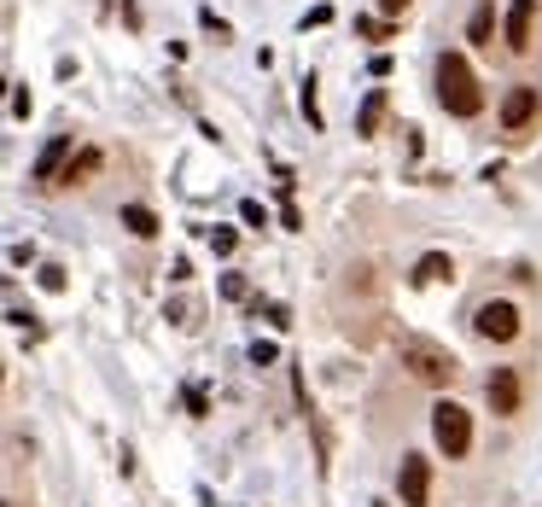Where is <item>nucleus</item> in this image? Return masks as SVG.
I'll return each instance as SVG.
<instances>
[{"instance_id": "obj_1", "label": "nucleus", "mask_w": 542, "mask_h": 507, "mask_svg": "<svg viewBox=\"0 0 542 507\" xmlns=\"http://www.w3.org/2000/svg\"><path fill=\"white\" fill-rule=\"evenodd\" d=\"M438 105L449 117H478L484 111V94H478V76L461 53H443L438 59Z\"/></svg>"}, {"instance_id": "obj_2", "label": "nucleus", "mask_w": 542, "mask_h": 507, "mask_svg": "<svg viewBox=\"0 0 542 507\" xmlns=\"http://www.w3.org/2000/svg\"><path fill=\"white\" fill-rule=\"evenodd\" d=\"M397 356H403V368L414 373L420 385H432V391H438V385H449V379L461 373V362H455L443 344H432V338H414V333L397 344Z\"/></svg>"}, {"instance_id": "obj_3", "label": "nucleus", "mask_w": 542, "mask_h": 507, "mask_svg": "<svg viewBox=\"0 0 542 507\" xmlns=\"http://www.w3.org/2000/svg\"><path fill=\"white\" fill-rule=\"evenodd\" d=\"M432 438H438V449L449 461H461V455L473 449V414L461 403H438L432 408Z\"/></svg>"}, {"instance_id": "obj_4", "label": "nucleus", "mask_w": 542, "mask_h": 507, "mask_svg": "<svg viewBox=\"0 0 542 507\" xmlns=\"http://www.w3.org/2000/svg\"><path fill=\"white\" fill-rule=\"evenodd\" d=\"M397 490H403V507H426V496H432V467H426V455H403Z\"/></svg>"}, {"instance_id": "obj_5", "label": "nucleus", "mask_w": 542, "mask_h": 507, "mask_svg": "<svg viewBox=\"0 0 542 507\" xmlns=\"http://www.w3.org/2000/svg\"><path fill=\"white\" fill-rule=\"evenodd\" d=\"M473 327L484 338H496V344H508V338L519 333V309H513V304H478Z\"/></svg>"}, {"instance_id": "obj_6", "label": "nucleus", "mask_w": 542, "mask_h": 507, "mask_svg": "<svg viewBox=\"0 0 542 507\" xmlns=\"http://www.w3.org/2000/svg\"><path fill=\"white\" fill-rule=\"evenodd\" d=\"M537 111H542V94H537V88H508V100H502V123H508L513 135H519V129H525Z\"/></svg>"}, {"instance_id": "obj_7", "label": "nucleus", "mask_w": 542, "mask_h": 507, "mask_svg": "<svg viewBox=\"0 0 542 507\" xmlns=\"http://www.w3.org/2000/svg\"><path fill=\"white\" fill-rule=\"evenodd\" d=\"M484 391H490V408H496V414H519V373L513 368H496Z\"/></svg>"}, {"instance_id": "obj_8", "label": "nucleus", "mask_w": 542, "mask_h": 507, "mask_svg": "<svg viewBox=\"0 0 542 507\" xmlns=\"http://www.w3.org/2000/svg\"><path fill=\"white\" fill-rule=\"evenodd\" d=\"M531 24H537V0H513V12H508V47L513 53L531 47Z\"/></svg>"}, {"instance_id": "obj_9", "label": "nucleus", "mask_w": 542, "mask_h": 507, "mask_svg": "<svg viewBox=\"0 0 542 507\" xmlns=\"http://www.w3.org/2000/svg\"><path fill=\"white\" fill-rule=\"evenodd\" d=\"M65 158H70V135H59L47 152H41V158H35L30 175H35V181H65V175H59V169H65Z\"/></svg>"}, {"instance_id": "obj_10", "label": "nucleus", "mask_w": 542, "mask_h": 507, "mask_svg": "<svg viewBox=\"0 0 542 507\" xmlns=\"http://www.w3.org/2000/svg\"><path fill=\"white\" fill-rule=\"evenodd\" d=\"M123 228H129L135 239H152L158 234V216H152L146 204H123Z\"/></svg>"}, {"instance_id": "obj_11", "label": "nucleus", "mask_w": 542, "mask_h": 507, "mask_svg": "<svg viewBox=\"0 0 542 507\" xmlns=\"http://www.w3.org/2000/svg\"><path fill=\"white\" fill-rule=\"evenodd\" d=\"M449 274H455V263H449L443 251H432V257H420V269H414V280H420V286H432V280H449Z\"/></svg>"}, {"instance_id": "obj_12", "label": "nucleus", "mask_w": 542, "mask_h": 507, "mask_svg": "<svg viewBox=\"0 0 542 507\" xmlns=\"http://www.w3.org/2000/svg\"><path fill=\"white\" fill-rule=\"evenodd\" d=\"M379 117H385V94L373 88L368 100H362V117H356V135H373V129H379Z\"/></svg>"}, {"instance_id": "obj_13", "label": "nucleus", "mask_w": 542, "mask_h": 507, "mask_svg": "<svg viewBox=\"0 0 542 507\" xmlns=\"http://www.w3.org/2000/svg\"><path fill=\"white\" fill-rule=\"evenodd\" d=\"M94 169H100V152H94V146H88V152H82V158H76V164L65 169V187H82V181H88V175H94Z\"/></svg>"}, {"instance_id": "obj_14", "label": "nucleus", "mask_w": 542, "mask_h": 507, "mask_svg": "<svg viewBox=\"0 0 542 507\" xmlns=\"http://www.w3.org/2000/svg\"><path fill=\"white\" fill-rule=\"evenodd\" d=\"M490 30H496V12H490V0H484L473 12V24H467V35H473V41H490Z\"/></svg>"}, {"instance_id": "obj_15", "label": "nucleus", "mask_w": 542, "mask_h": 507, "mask_svg": "<svg viewBox=\"0 0 542 507\" xmlns=\"http://www.w3.org/2000/svg\"><path fill=\"white\" fill-rule=\"evenodd\" d=\"M234 245H239L234 228H216V234H210V251H216V257H234Z\"/></svg>"}, {"instance_id": "obj_16", "label": "nucleus", "mask_w": 542, "mask_h": 507, "mask_svg": "<svg viewBox=\"0 0 542 507\" xmlns=\"http://www.w3.org/2000/svg\"><path fill=\"white\" fill-rule=\"evenodd\" d=\"M239 216H245L251 228H263V222H269V216H263V204H257V199H245V204H239Z\"/></svg>"}, {"instance_id": "obj_17", "label": "nucleus", "mask_w": 542, "mask_h": 507, "mask_svg": "<svg viewBox=\"0 0 542 507\" xmlns=\"http://www.w3.org/2000/svg\"><path fill=\"white\" fill-rule=\"evenodd\" d=\"M274 356H280V350H274V344H263V338H257V344H251V362H257V368H269Z\"/></svg>"}, {"instance_id": "obj_18", "label": "nucleus", "mask_w": 542, "mask_h": 507, "mask_svg": "<svg viewBox=\"0 0 542 507\" xmlns=\"http://www.w3.org/2000/svg\"><path fill=\"white\" fill-rule=\"evenodd\" d=\"M356 30H362V35H373V41H385V35H391L385 24H379V18H356Z\"/></svg>"}, {"instance_id": "obj_19", "label": "nucleus", "mask_w": 542, "mask_h": 507, "mask_svg": "<svg viewBox=\"0 0 542 507\" xmlns=\"http://www.w3.org/2000/svg\"><path fill=\"white\" fill-rule=\"evenodd\" d=\"M403 6H408V0H379V12H385V18H397Z\"/></svg>"}]
</instances>
